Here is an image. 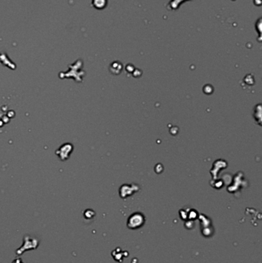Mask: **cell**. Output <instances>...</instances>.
<instances>
[{
  "instance_id": "1",
  "label": "cell",
  "mask_w": 262,
  "mask_h": 263,
  "mask_svg": "<svg viewBox=\"0 0 262 263\" xmlns=\"http://www.w3.org/2000/svg\"><path fill=\"white\" fill-rule=\"evenodd\" d=\"M72 151V146L70 143H66L65 145H62L58 151H57V154L60 158L61 160H66L68 157H69L70 153Z\"/></svg>"
},
{
  "instance_id": "2",
  "label": "cell",
  "mask_w": 262,
  "mask_h": 263,
  "mask_svg": "<svg viewBox=\"0 0 262 263\" xmlns=\"http://www.w3.org/2000/svg\"><path fill=\"white\" fill-rule=\"evenodd\" d=\"M129 219L134 220V222L133 221H128V226H129V228H138L144 222L143 216L141 214H134L130 217Z\"/></svg>"
}]
</instances>
